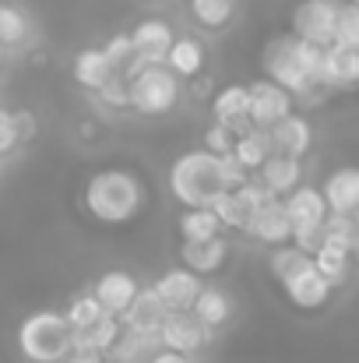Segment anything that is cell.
<instances>
[{
	"mask_svg": "<svg viewBox=\"0 0 359 363\" xmlns=\"http://www.w3.org/2000/svg\"><path fill=\"white\" fill-rule=\"evenodd\" d=\"M141 198H144L141 184L123 169H103L85 187V208L106 226H120L134 219L141 208Z\"/></svg>",
	"mask_w": 359,
	"mask_h": 363,
	"instance_id": "1",
	"label": "cell"
},
{
	"mask_svg": "<svg viewBox=\"0 0 359 363\" xmlns=\"http://www.w3.org/2000/svg\"><path fill=\"white\" fill-rule=\"evenodd\" d=\"M169 191L183 201V208H208L222 194L219 180V159L201 152H187L169 169Z\"/></svg>",
	"mask_w": 359,
	"mask_h": 363,
	"instance_id": "2",
	"label": "cell"
},
{
	"mask_svg": "<svg viewBox=\"0 0 359 363\" xmlns=\"http://www.w3.org/2000/svg\"><path fill=\"white\" fill-rule=\"evenodd\" d=\"M71 325L57 311H35L18 328V346L32 363H60L71 357Z\"/></svg>",
	"mask_w": 359,
	"mask_h": 363,
	"instance_id": "3",
	"label": "cell"
},
{
	"mask_svg": "<svg viewBox=\"0 0 359 363\" xmlns=\"http://www.w3.org/2000/svg\"><path fill=\"white\" fill-rule=\"evenodd\" d=\"M127 103L144 117L169 113L180 103V78L166 64H148L127 78Z\"/></svg>",
	"mask_w": 359,
	"mask_h": 363,
	"instance_id": "4",
	"label": "cell"
},
{
	"mask_svg": "<svg viewBox=\"0 0 359 363\" xmlns=\"http://www.w3.org/2000/svg\"><path fill=\"white\" fill-rule=\"evenodd\" d=\"M264 74L268 82H275L278 89H285L292 99H307V96H317L321 89L307 78V71L300 67V57H296V35H275L268 46H264Z\"/></svg>",
	"mask_w": 359,
	"mask_h": 363,
	"instance_id": "5",
	"label": "cell"
},
{
	"mask_svg": "<svg viewBox=\"0 0 359 363\" xmlns=\"http://www.w3.org/2000/svg\"><path fill=\"white\" fill-rule=\"evenodd\" d=\"M346 0H300L292 11V35L328 50L335 43V25H338V11Z\"/></svg>",
	"mask_w": 359,
	"mask_h": 363,
	"instance_id": "6",
	"label": "cell"
},
{
	"mask_svg": "<svg viewBox=\"0 0 359 363\" xmlns=\"http://www.w3.org/2000/svg\"><path fill=\"white\" fill-rule=\"evenodd\" d=\"M246 92H250V113L246 117H250V127H257V130H271L275 123L285 121L296 110V99L268 78L246 85Z\"/></svg>",
	"mask_w": 359,
	"mask_h": 363,
	"instance_id": "7",
	"label": "cell"
},
{
	"mask_svg": "<svg viewBox=\"0 0 359 363\" xmlns=\"http://www.w3.org/2000/svg\"><path fill=\"white\" fill-rule=\"evenodd\" d=\"M208 335H212V332H208L201 321H194L190 311H169L166 321H162V328H159V346L169 350V353L190 357V353H198V350L208 342Z\"/></svg>",
	"mask_w": 359,
	"mask_h": 363,
	"instance_id": "8",
	"label": "cell"
},
{
	"mask_svg": "<svg viewBox=\"0 0 359 363\" xmlns=\"http://www.w3.org/2000/svg\"><path fill=\"white\" fill-rule=\"evenodd\" d=\"M127 35H130L134 60H137L141 67L162 64L166 53H169V46H173V25L162 21V18H144V21H137Z\"/></svg>",
	"mask_w": 359,
	"mask_h": 363,
	"instance_id": "9",
	"label": "cell"
},
{
	"mask_svg": "<svg viewBox=\"0 0 359 363\" xmlns=\"http://www.w3.org/2000/svg\"><path fill=\"white\" fill-rule=\"evenodd\" d=\"M268 141H271V152L275 155H289V159H307L310 148H314V123L307 121L303 113H289L285 121H278L268 130Z\"/></svg>",
	"mask_w": 359,
	"mask_h": 363,
	"instance_id": "10",
	"label": "cell"
},
{
	"mask_svg": "<svg viewBox=\"0 0 359 363\" xmlns=\"http://www.w3.org/2000/svg\"><path fill=\"white\" fill-rule=\"evenodd\" d=\"M243 233H246L250 240L264 243V247H285V243L292 240V223H289V216H285L282 198L261 205V208L250 216V223H246Z\"/></svg>",
	"mask_w": 359,
	"mask_h": 363,
	"instance_id": "11",
	"label": "cell"
},
{
	"mask_svg": "<svg viewBox=\"0 0 359 363\" xmlns=\"http://www.w3.org/2000/svg\"><path fill=\"white\" fill-rule=\"evenodd\" d=\"M152 289H155V296L162 300L166 311H190L198 293L205 289V282H201V275H194L187 268H173V272L159 275Z\"/></svg>",
	"mask_w": 359,
	"mask_h": 363,
	"instance_id": "12",
	"label": "cell"
},
{
	"mask_svg": "<svg viewBox=\"0 0 359 363\" xmlns=\"http://www.w3.org/2000/svg\"><path fill=\"white\" fill-rule=\"evenodd\" d=\"M282 289H285L289 303L300 307V311H321V307H328V300H331V293H335V286H331L314 264L303 268L300 275H292L289 282H282Z\"/></svg>",
	"mask_w": 359,
	"mask_h": 363,
	"instance_id": "13",
	"label": "cell"
},
{
	"mask_svg": "<svg viewBox=\"0 0 359 363\" xmlns=\"http://www.w3.org/2000/svg\"><path fill=\"white\" fill-rule=\"evenodd\" d=\"M356 85H359V50L331 43L324 50V60H321V89L342 92V89H356Z\"/></svg>",
	"mask_w": 359,
	"mask_h": 363,
	"instance_id": "14",
	"label": "cell"
},
{
	"mask_svg": "<svg viewBox=\"0 0 359 363\" xmlns=\"http://www.w3.org/2000/svg\"><path fill=\"white\" fill-rule=\"evenodd\" d=\"M166 314H169V311L162 307V300H159L155 289L148 286V289H137V296L130 300V307L120 314V325H123L127 332H134V335H159Z\"/></svg>",
	"mask_w": 359,
	"mask_h": 363,
	"instance_id": "15",
	"label": "cell"
},
{
	"mask_svg": "<svg viewBox=\"0 0 359 363\" xmlns=\"http://www.w3.org/2000/svg\"><path fill=\"white\" fill-rule=\"evenodd\" d=\"M321 194L331 216H353L359 208V166H338L328 173Z\"/></svg>",
	"mask_w": 359,
	"mask_h": 363,
	"instance_id": "16",
	"label": "cell"
},
{
	"mask_svg": "<svg viewBox=\"0 0 359 363\" xmlns=\"http://www.w3.org/2000/svg\"><path fill=\"white\" fill-rule=\"evenodd\" d=\"M268 194H275V198H285V194H292L300 184H303V162L300 159H289V155H268L264 159V166L257 169V177H253Z\"/></svg>",
	"mask_w": 359,
	"mask_h": 363,
	"instance_id": "17",
	"label": "cell"
},
{
	"mask_svg": "<svg viewBox=\"0 0 359 363\" xmlns=\"http://www.w3.org/2000/svg\"><path fill=\"white\" fill-rule=\"evenodd\" d=\"M282 205H285V216H289L292 230H303V226H324V219L331 216L328 205H324L321 187H310V184H300L292 194L282 198Z\"/></svg>",
	"mask_w": 359,
	"mask_h": 363,
	"instance_id": "18",
	"label": "cell"
},
{
	"mask_svg": "<svg viewBox=\"0 0 359 363\" xmlns=\"http://www.w3.org/2000/svg\"><path fill=\"white\" fill-rule=\"evenodd\" d=\"M92 296L99 300V307H103L106 314L120 318V314L130 307V300L137 296V282H134V275H130V272L113 268V272H103V275H99V282H96Z\"/></svg>",
	"mask_w": 359,
	"mask_h": 363,
	"instance_id": "19",
	"label": "cell"
},
{
	"mask_svg": "<svg viewBox=\"0 0 359 363\" xmlns=\"http://www.w3.org/2000/svg\"><path fill=\"white\" fill-rule=\"evenodd\" d=\"M212 113H215V123L229 127L233 134H246L250 130V92L246 85H226L215 99H212Z\"/></svg>",
	"mask_w": 359,
	"mask_h": 363,
	"instance_id": "20",
	"label": "cell"
},
{
	"mask_svg": "<svg viewBox=\"0 0 359 363\" xmlns=\"http://www.w3.org/2000/svg\"><path fill=\"white\" fill-rule=\"evenodd\" d=\"M226 257H229V243L222 240V237L201 240V243H183V247H180V261H183V268L194 272V275H212V272H219V268L226 264Z\"/></svg>",
	"mask_w": 359,
	"mask_h": 363,
	"instance_id": "21",
	"label": "cell"
},
{
	"mask_svg": "<svg viewBox=\"0 0 359 363\" xmlns=\"http://www.w3.org/2000/svg\"><path fill=\"white\" fill-rule=\"evenodd\" d=\"M162 64H166L176 78H194V74H201V67H205V46H201L198 39H190V35L173 39V46H169V53H166Z\"/></svg>",
	"mask_w": 359,
	"mask_h": 363,
	"instance_id": "22",
	"label": "cell"
},
{
	"mask_svg": "<svg viewBox=\"0 0 359 363\" xmlns=\"http://www.w3.org/2000/svg\"><path fill=\"white\" fill-rule=\"evenodd\" d=\"M190 314H194V321H201V325L212 332V328H219V325H226V321H229V314H233V300H229L222 289L205 286V289L198 293V300H194Z\"/></svg>",
	"mask_w": 359,
	"mask_h": 363,
	"instance_id": "23",
	"label": "cell"
},
{
	"mask_svg": "<svg viewBox=\"0 0 359 363\" xmlns=\"http://www.w3.org/2000/svg\"><path fill=\"white\" fill-rule=\"evenodd\" d=\"M113 74H120V71H113V64L106 60L103 50H81L74 57V82L85 85V89H92V92H99Z\"/></svg>",
	"mask_w": 359,
	"mask_h": 363,
	"instance_id": "24",
	"label": "cell"
},
{
	"mask_svg": "<svg viewBox=\"0 0 359 363\" xmlns=\"http://www.w3.org/2000/svg\"><path fill=\"white\" fill-rule=\"evenodd\" d=\"M310 261H314V268H317L331 286H342V282L349 279V272H353V254H349L346 247H335V243H328V240L310 254Z\"/></svg>",
	"mask_w": 359,
	"mask_h": 363,
	"instance_id": "25",
	"label": "cell"
},
{
	"mask_svg": "<svg viewBox=\"0 0 359 363\" xmlns=\"http://www.w3.org/2000/svg\"><path fill=\"white\" fill-rule=\"evenodd\" d=\"M212 212H215V219L222 223V230H246V223H250V216L257 212L239 191H222L212 205H208Z\"/></svg>",
	"mask_w": 359,
	"mask_h": 363,
	"instance_id": "26",
	"label": "cell"
},
{
	"mask_svg": "<svg viewBox=\"0 0 359 363\" xmlns=\"http://www.w3.org/2000/svg\"><path fill=\"white\" fill-rule=\"evenodd\" d=\"M268 155H271L268 130H257V127H250L246 134H239L237 145H233V159H237L246 173H257V169L264 166V159H268Z\"/></svg>",
	"mask_w": 359,
	"mask_h": 363,
	"instance_id": "27",
	"label": "cell"
},
{
	"mask_svg": "<svg viewBox=\"0 0 359 363\" xmlns=\"http://www.w3.org/2000/svg\"><path fill=\"white\" fill-rule=\"evenodd\" d=\"M180 233H183V243L215 240V237H222V223L215 219L212 208H183V216H180Z\"/></svg>",
	"mask_w": 359,
	"mask_h": 363,
	"instance_id": "28",
	"label": "cell"
},
{
	"mask_svg": "<svg viewBox=\"0 0 359 363\" xmlns=\"http://www.w3.org/2000/svg\"><path fill=\"white\" fill-rule=\"evenodd\" d=\"M310 264H314L310 254H303V250L292 247V243H285V247H271V254H268V272L278 279V286L289 282L292 275H300V272L310 268Z\"/></svg>",
	"mask_w": 359,
	"mask_h": 363,
	"instance_id": "29",
	"label": "cell"
},
{
	"mask_svg": "<svg viewBox=\"0 0 359 363\" xmlns=\"http://www.w3.org/2000/svg\"><path fill=\"white\" fill-rule=\"evenodd\" d=\"M103 314H106V311L99 307V300H96L92 293H81V296H74V300L67 303L64 321L71 325V332H85V328H92Z\"/></svg>",
	"mask_w": 359,
	"mask_h": 363,
	"instance_id": "30",
	"label": "cell"
},
{
	"mask_svg": "<svg viewBox=\"0 0 359 363\" xmlns=\"http://www.w3.org/2000/svg\"><path fill=\"white\" fill-rule=\"evenodd\" d=\"M190 11H194V21L205 25V28H222L233 21L237 14V0H190Z\"/></svg>",
	"mask_w": 359,
	"mask_h": 363,
	"instance_id": "31",
	"label": "cell"
},
{
	"mask_svg": "<svg viewBox=\"0 0 359 363\" xmlns=\"http://www.w3.org/2000/svg\"><path fill=\"white\" fill-rule=\"evenodd\" d=\"M28 35V18L14 4H0V46H18Z\"/></svg>",
	"mask_w": 359,
	"mask_h": 363,
	"instance_id": "32",
	"label": "cell"
},
{
	"mask_svg": "<svg viewBox=\"0 0 359 363\" xmlns=\"http://www.w3.org/2000/svg\"><path fill=\"white\" fill-rule=\"evenodd\" d=\"M324 240L353 250L359 240V230H356V223H353V216H328L324 219Z\"/></svg>",
	"mask_w": 359,
	"mask_h": 363,
	"instance_id": "33",
	"label": "cell"
},
{
	"mask_svg": "<svg viewBox=\"0 0 359 363\" xmlns=\"http://www.w3.org/2000/svg\"><path fill=\"white\" fill-rule=\"evenodd\" d=\"M335 43L338 46H349V50H359V7L342 4L338 25H335Z\"/></svg>",
	"mask_w": 359,
	"mask_h": 363,
	"instance_id": "34",
	"label": "cell"
},
{
	"mask_svg": "<svg viewBox=\"0 0 359 363\" xmlns=\"http://www.w3.org/2000/svg\"><path fill=\"white\" fill-rule=\"evenodd\" d=\"M233 145H237V134H233L229 127L212 123V127L205 130V152H208V155L222 159V155H229V152H233Z\"/></svg>",
	"mask_w": 359,
	"mask_h": 363,
	"instance_id": "35",
	"label": "cell"
},
{
	"mask_svg": "<svg viewBox=\"0 0 359 363\" xmlns=\"http://www.w3.org/2000/svg\"><path fill=\"white\" fill-rule=\"evenodd\" d=\"M219 180H222V191H239L250 180V173L239 166L237 159H233V152H229V155L219 159Z\"/></svg>",
	"mask_w": 359,
	"mask_h": 363,
	"instance_id": "36",
	"label": "cell"
},
{
	"mask_svg": "<svg viewBox=\"0 0 359 363\" xmlns=\"http://www.w3.org/2000/svg\"><path fill=\"white\" fill-rule=\"evenodd\" d=\"M103 53H106V60L113 64V71L120 67H127V60H134V50H130V35H113L106 46H103Z\"/></svg>",
	"mask_w": 359,
	"mask_h": 363,
	"instance_id": "37",
	"label": "cell"
},
{
	"mask_svg": "<svg viewBox=\"0 0 359 363\" xmlns=\"http://www.w3.org/2000/svg\"><path fill=\"white\" fill-rule=\"evenodd\" d=\"M18 123H14V113L11 110H0V159L11 155L18 148Z\"/></svg>",
	"mask_w": 359,
	"mask_h": 363,
	"instance_id": "38",
	"label": "cell"
},
{
	"mask_svg": "<svg viewBox=\"0 0 359 363\" xmlns=\"http://www.w3.org/2000/svg\"><path fill=\"white\" fill-rule=\"evenodd\" d=\"M99 96H103V103H110V106H117V110L130 106V103H127V78H123V74H113V78L99 89Z\"/></svg>",
	"mask_w": 359,
	"mask_h": 363,
	"instance_id": "39",
	"label": "cell"
},
{
	"mask_svg": "<svg viewBox=\"0 0 359 363\" xmlns=\"http://www.w3.org/2000/svg\"><path fill=\"white\" fill-rule=\"evenodd\" d=\"M14 123H18V138H32V130H35L32 127V113H25V110L14 113Z\"/></svg>",
	"mask_w": 359,
	"mask_h": 363,
	"instance_id": "40",
	"label": "cell"
},
{
	"mask_svg": "<svg viewBox=\"0 0 359 363\" xmlns=\"http://www.w3.org/2000/svg\"><path fill=\"white\" fill-rule=\"evenodd\" d=\"M152 363H194L190 357H183V353H169V350H159L155 357H152Z\"/></svg>",
	"mask_w": 359,
	"mask_h": 363,
	"instance_id": "41",
	"label": "cell"
},
{
	"mask_svg": "<svg viewBox=\"0 0 359 363\" xmlns=\"http://www.w3.org/2000/svg\"><path fill=\"white\" fill-rule=\"evenodd\" d=\"M67 363H110V360H106L103 353H71Z\"/></svg>",
	"mask_w": 359,
	"mask_h": 363,
	"instance_id": "42",
	"label": "cell"
},
{
	"mask_svg": "<svg viewBox=\"0 0 359 363\" xmlns=\"http://www.w3.org/2000/svg\"><path fill=\"white\" fill-rule=\"evenodd\" d=\"M353 223H356V230H359V208H356V212H353Z\"/></svg>",
	"mask_w": 359,
	"mask_h": 363,
	"instance_id": "43",
	"label": "cell"
},
{
	"mask_svg": "<svg viewBox=\"0 0 359 363\" xmlns=\"http://www.w3.org/2000/svg\"><path fill=\"white\" fill-rule=\"evenodd\" d=\"M346 4H353V7H359V0H346Z\"/></svg>",
	"mask_w": 359,
	"mask_h": 363,
	"instance_id": "44",
	"label": "cell"
}]
</instances>
